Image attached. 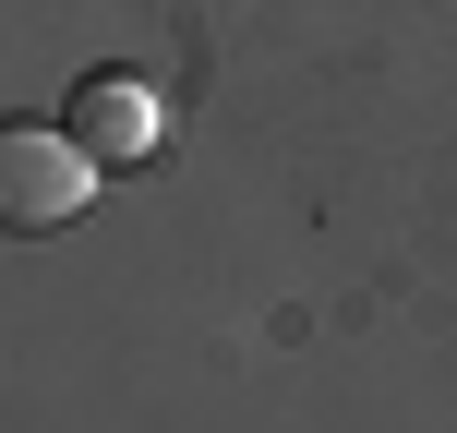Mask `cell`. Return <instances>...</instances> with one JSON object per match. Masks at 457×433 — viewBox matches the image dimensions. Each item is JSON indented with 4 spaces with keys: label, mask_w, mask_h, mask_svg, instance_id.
<instances>
[{
    "label": "cell",
    "mask_w": 457,
    "mask_h": 433,
    "mask_svg": "<svg viewBox=\"0 0 457 433\" xmlns=\"http://www.w3.org/2000/svg\"><path fill=\"white\" fill-rule=\"evenodd\" d=\"M85 181H96V157L72 133H0V217L24 229V241H48V229H72L85 217Z\"/></svg>",
    "instance_id": "6da1fadb"
},
{
    "label": "cell",
    "mask_w": 457,
    "mask_h": 433,
    "mask_svg": "<svg viewBox=\"0 0 457 433\" xmlns=\"http://www.w3.org/2000/svg\"><path fill=\"white\" fill-rule=\"evenodd\" d=\"M72 145H85L96 169H133V157H157V96L145 85H72Z\"/></svg>",
    "instance_id": "7a4b0ae2"
}]
</instances>
